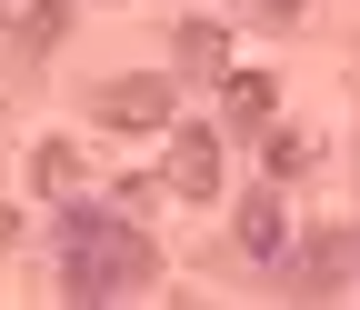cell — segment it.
<instances>
[{
	"instance_id": "cell-6",
	"label": "cell",
	"mask_w": 360,
	"mask_h": 310,
	"mask_svg": "<svg viewBox=\"0 0 360 310\" xmlns=\"http://www.w3.org/2000/svg\"><path fill=\"white\" fill-rule=\"evenodd\" d=\"M220 91H231V130H270V110H281V80L270 70H231Z\"/></svg>"
},
{
	"instance_id": "cell-4",
	"label": "cell",
	"mask_w": 360,
	"mask_h": 310,
	"mask_svg": "<svg viewBox=\"0 0 360 310\" xmlns=\"http://www.w3.org/2000/svg\"><path fill=\"white\" fill-rule=\"evenodd\" d=\"M240 250H250V260H290V220H281V200H270V190L240 200Z\"/></svg>"
},
{
	"instance_id": "cell-5",
	"label": "cell",
	"mask_w": 360,
	"mask_h": 310,
	"mask_svg": "<svg viewBox=\"0 0 360 310\" xmlns=\"http://www.w3.org/2000/svg\"><path fill=\"white\" fill-rule=\"evenodd\" d=\"M350 280V231H310L300 240V290H340Z\"/></svg>"
},
{
	"instance_id": "cell-2",
	"label": "cell",
	"mask_w": 360,
	"mask_h": 310,
	"mask_svg": "<svg viewBox=\"0 0 360 310\" xmlns=\"http://www.w3.org/2000/svg\"><path fill=\"white\" fill-rule=\"evenodd\" d=\"M101 120H110V130H170V80H160V70L110 80V91H101Z\"/></svg>"
},
{
	"instance_id": "cell-10",
	"label": "cell",
	"mask_w": 360,
	"mask_h": 310,
	"mask_svg": "<svg viewBox=\"0 0 360 310\" xmlns=\"http://www.w3.org/2000/svg\"><path fill=\"white\" fill-rule=\"evenodd\" d=\"M250 11H260V20H300V0H250Z\"/></svg>"
},
{
	"instance_id": "cell-1",
	"label": "cell",
	"mask_w": 360,
	"mask_h": 310,
	"mask_svg": "<svg viewBox=\"0 0 360 310\" xmlns=\"http://www.w3.org/2000/svg\"><path fill=\"white\" fill-rule=\"evenodd\" d=\"M60 290L70 300H130L150 290V240L120 210H70L60 220Z\"/></svg>"
},
{
	"instance_id": "cell-8",
	"label": "cell",
	"mask_w": 360,
	"mask_h": 310,
	"mask_svg": "<svg viewBox=\"0 0 360 310\" xmlns=\"http://www.w3.org/2000/svg\"><path fill=\"white\" fill-rule=\"evenodd\" d=\"M30 181H40V190H80V150H70V141H40V150H30Z\"/></svg>"
},
{
	"instance_id": "cell-7",
	"label": "cell",
	"mask_w": 360,
	"mask_h": 310,
	"mask_svg": "<svg viewBox=\"0 0 360 310\" xmlns=\"http://www.w3.org/2000/svg\"><path fill=\"white\" fill-rule=\"evenodd\" d=\"M0 20H11V40H20V51H51V40H60V20H70V0H0Z\"/></svg>"
},
{
	"instance_id": "cell-3",
	"label": "cell",
	"mask_w": 360,
	"mask_h": 310,
	"mask_svg": "<svg viewBox=\"0 0 360 310\" xmlns=\"http://www.w3.org/2000/svg\"><path fill=\"white\" fill-rule=\"evenodd\" d=\"M160 181H170L180 200H210V190H220V141H210V130H180V120H170V160H160Z\"/></svg>"
},
{
	"instance_id": "cell-9",
	"label": "cell",
	"mask_w": 360,
	"mask_h": 310,
	"mask_svg": "<svg viewBox=\"0 0 360 310\" xmlns=\"http://www.w3.org/2000/svg\"><path fill=\"white\" fill-rule=\"evenodd\" d=\"M180 60H191V70H220V30L191 20V30H180Z\"/></svg>"
}]
</instances>
